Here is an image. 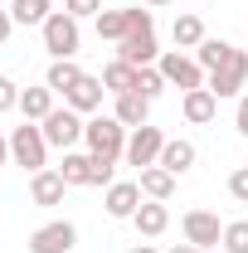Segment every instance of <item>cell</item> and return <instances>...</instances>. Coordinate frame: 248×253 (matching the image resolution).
Instances as JSON below:
<instances>
[{"instance_id":"cell-1","label":"cell","mask_w":248,"mask_h":253,"mask_svg":"<svg viewBox=\"0 0 248 253\" xmlns=\"http://www.w3.org/2000/svg\"><path fill=\"white\" fill-rule=\"evenodd\" d=\"M10 161L25 166L30 175L49 166V141H44V126H39V122H25V126L10 131Z\"/></svg>"},{"instance_id":"cell-2","label":"cell","mask_w":248,"mask_h":253,"mask_svg":"<svg viewBox=\"0 0 248 253\" xmlns=\"http://www.w3.org/2000/svg\"><path fill=\"white\" fill-rule=\"evenodd\" d=\"M83 20H73L68 10H54L44 25H39V34H44V49L54 54V59H73L78 54V44H83V30H78Z\"/></svg>"},{"instance_id":"cell-3","label":"cell","mask_w":248,"mask_h":253,"mask_svg":"<svg viewBox=\"0 0 248 253\" xmlns=\"http://www.w3.org/2000/svg\"><path fill=\"white\" fill-rule=\"evenodd\" d=\"M39 126H44V141H49V146L73 151V146L83 141V131H88V117H83V112H73V107L63 102V107H54V112H49Z\"/></svg>"},{"instance_id":"cell-4","label":"cell","mask_w":248,"mask_h":253,"mask_svg":"<svg viewBox=\"0 0 248 253\" xmlns=\"http://www.w3.org/2000/svg\"><path fill=\"white\" fill-rule=\"evenodd\" d=\"M126 136H131V131H126L117 117H102V112H93V117H88V131H83V141H88L93 156H117V161H122V151H126Z\"/></svg>"},{"instance_id":"cell-5","label":"cell","mask_w":248,"mask_h":253,"mask_svg":"<svg viewBox=\"0 0 248 253\" xmlns=\"http://www.w3.org/2000/svg\"><path fill=\"white\" fill-rule=\"evenodd\" d=\"M205 88L224 102V97H244V88H248V54L244 49H234L229 54V63H219L214 73L205 78Z\"/></svg>"},{"instance_id":"cell-6","label":"cell","mask_w":248,"mask_h":253,"mask_svg":"<svg viewBox=\"0 0 248 253\" xmlns=\"http://www.w3.org/2000/svg\"><path fill=\"white\" fill-rule=\"evenodd\" d=\"M156 68L165 73V83L170 88H180V93H190V88H205V68L195 63V54H180V49H165L161 59H156Z\"/></svg>"},{"instance_id":"cell-7","label":"cell","mask_w":248,"mask_h":253,"mask_svg":"<svg viewBox=\"0 0 248 253\" xmlns=\"http://www.w3.org/2000/svg\"><path fill=\"white\" fill-rule=\"evenodd\" d=\"M165 141H170V136H165V131H161V126H131V136H126V166H136V170H146V166H156V161H161V151H165Z\"/></svg>"},{"instance_id":"cell-8","label":"cell","mask_w":248,"mask_h":253,"mask_svg":"<svg viewBox=\"0 0 248 253\" xmlns=\"http://www.w3.org/2000/svg\"><path fill=\"white\" fill-rule=\"evenodd\" d=\"M78 249V224L73 219H49L30 234V253H73Z\"/></svg>"},{"instance_id":"cell-9","label":"cell","mask_w":248,"mask_h":253,"mask_svg":"<svg viewBox=\"0 0 248 253\" xmlns=\"http://www.w3.org/2000/svg\"><path fill=\"white\" fill-rule=\"evenodd\" d=\"M180 234H185V244H195V249H219V244H224V224H219V214H209V210H185Z\"/></svg>"},{"instance_id":"cell-10","label":"cell","mask_w":248,"mask_h":253,"mask_svg":"<svg viewBox=\"0 0 248 253\" xmlns=\"http://www.w3.org/2000/svg\"><path fill=\"white\" fill-rule=\"evenodd\" d=\"M117 59H122V63H131V68H151V63L161 59L156 30H136V34H126L122 44H117Z\"/></svg>"},{"instance_id":"cell-11","label":"cell","mask_w":248,"mask_h":253,"mask_svg":"<svg viewBox=\"0 0 248 253\" xmlns=\"http://www.w3.org/2000/svg\"><path fill=\"white\" fill-rule=\"evenodd\" d=\"M141 200H146V195H141L136 180H112L107 195H102V210H107L112 219H131V214L141 210Z\"/></svg>"},{"instance_id":"cell-12","label":"cell","mask_w":248,"mask_h":253,"mask_svg":"<svg viewBox=\"0 0 248 253\" xmlns=\"http://www.w3.org/2000/svg\"><path fill=\"white\" fill-rule=\"evenodd\" d=\"M102 97H107V88H102V78H93V73H83L68 93H63V102L73 107V112H83V117H93V112H102Z\"/></svg>"},{"instance_id":"cell-13","label":"cell","mask_w":248,"mask_h":253,"mask_svg":"<svg viewBox=\"0 0 248 253\" xmlns=\"http://www.w3.org/2000/svg\"><path fill=\"white\" fill-rule=\"evenodd\" d=\"M63 195H68V180H63L59 170H34L30 175V200L39 205V210H54V205H63Z\"/></svg>"},{"instance_id":"cell-14","label":"cell","mask_w":248,"mask_h":253,"mask_svg":"<svg viewBox=\"0 0 248 253\" xmlns=\"http://www.w3.org/2000/svg\"><path fill=\"white\" fill-rule=\"evenodd\" d=\"M59 175L68 180V190H78V185H97V166H93V151H63V166H59Z\"/></svg>"},{"instance_id":"cell-15","label":"cell","mask_w":248,"mask_h":253,"mask_svg":"<svg viewBox=\"0 0 248 253\" xmlns=\"http://www.w3.org/2000/svg\"><path fill=\"white\" fill-rule=\"evenodd\" d=\"M195 161H200V151H195V141H185V136H170L156 166H165V170H170V175L180 180V175H190V170H195Z\"/></svg>"},{"instance_id":"cell-16","label":"cell","mask_w":248,"mask_h":253,"mask_svg":"<svg viewBox=\"0 0 248 253\" xmlns=\"http://www.w3.org/2000/svg\"><path fill=\"white\" fill-rule=\"evenodd\" d=\"M131 224H136L141 239H161V234L170 229V210H165V200H141V210L131 214Z\"/></svg>"},{"instance_id":"cell-17","label":"cell","mask_w":248,"mask_h":253,"mask_svg":"<svg viewBox=\"0 0 248 253\" xmlns=\"http://www.w3.org/2000/svg\"><path fill=\"white\" fill-rule=\"evenodd\" d=\"M180 112H185V122L205 126V122H214V112H219V97L209 93V88H190V93H180Z\"/></svg>"},{"instance_id":"cell-18","label":"cell","mask_w":248,"mask_h":253,"mask_svg":"<svg viewBox=\"0 0 248 253\" xmlns=\"http://www.w3.org/2000/svg\"><path fill=\"white\" fill-rule=\"evenodd\" d=\"M54 88L49 83H39V88H20V112H25V122H44L49 112H54Z\"/></svg>"},{"instance_id":"cell-19","label":"cell","mask_w":248,"mask_h":253,"mask_svg":"<svg viewBox=\"0 0 248 253\" xmlns=\"http://www.w3.org/2000/svg\"><path fill=\"white\" fill-rule=\"evenodd\" d=\"M112 117H117L126 131H131V126H146L151 122V102H146L141 93H122L117 102H112Z\"/></svg>"},{"instance_id":"cell-20","label":"cell","mask_w":248,"mask_h":253,"mask_svg":"<svg viewBox=\"0 0 248 253\" xmlns=\"http://www.w3.org/2000/svg\"><path fill=\"white\" fill-rule=\"evenodd\" d=\"M136 185H141L146 200H170L175 195V175L165 166H146V170H136Z\"/></svg>"},{"instance_id":"cell-21","label":"cell","mask_w":248,"mask_h":253,"mask_svg":"<svg viewBox=\"0 0 248 253\" xmlns=\"http://www.w3.org/2000/svg\"><path fill=\"white\" fill-rule=\"evenodd\" d=\"M170 39H175V44H180V49H200V44H205V20H200V15H175V25H170Z\"/></svg>"},{"instance_id":"cell-22","label":"cell","mask_w":248,"mask_h":253,"mask_svg":"<svg viewBox=\"0 0 248 253\" xmlns=\"http://www.w3.org/2000/svg\"><path fill=\"white\" fill-rule=\"evenodd\" d=\"M49 15H54V0H10V20L25 25V30L30 25H44Z\"/></svg>"},{"instance_id":"cell-23","label":"cell","mask_w":248,"mask_h":253,"mask_svg":"<svg viewBox=\"0 0 248 253\" xmlns=\"http://www.w3.org/2000/svg\"><path fill=\"white\" fill-rule=\"evenodd\" d=\"M102 88H107L112 97L131 93V88H136V68H131V63H122V59H112L107 68H102Z\"/></svg>"},{"instance_id":"cell-24","label":"cell","mask_w":248,"mask_h":253,"mask_svg":"<svg viewBox=\"0 0 248 253\" xmlns=\"http://www.w3.org/2000/svg\"><path fill=\"white\" fill-rule=\"evenodd\" d=\"M229 54H234V44H229V39H209V34H205V44L195 49V63H200L205 73H214L219 63H229Z\"/></svg>"},{"instance_id":"cell-25","label":"cell","mask_w":248,"mask_h":253,"mask_svg":"<svg viewBox=\"0 0 248 253\" xmlns=\"http://www.w3.org/2000/svg\"><path fill=\"white\" fill-rule=\"evenodd\" d=\"M78 78H83V68H78L73 59H54V63H49V73H44V83H49L54 93H68Z\"/></svg>"},{"instance_id":"cell-26","label":"cell","mask_w":248,"mask_h":253,"mask_svg":"<svg viewBox=\"0 0 248 253\" xmlns=\"http://www.w3.org/2000/svg\"><path fill=\"white\" fill-rule=\"evenodd\" d=\"M165 88H170V83H165V73H161L156 63H151V68H136V88H131V93H141L146 102H156Z\"/></svg>"},{"instance_id":"cell-27","label":"cell","mask_w":248,"mask_h":253,"mask_svg":"<svg viewBox=\"0 0 248 253\" xmlns=\"http://www.w3.org/2000/svg\"><path fill=\"white\" fill-rule=\"evenodd\" d=\"M97 39L122 44L126 39V10H102V15H97Z\"/></svg>"},{"instance_id":"cell-28","label":"cell","mask_w":248,"mask_h":253,"mask_svg":"<svg viewBox=\"0 0 248 253\" xmlns=\"http://www.w3.org/2000/svg\"><path fill=\"white\" fill-rule=\"evenodd\" d=\"M224 253H248V219H234L224 224V244H219Z\"/></svg>"},{"instance_id":"cell-29","label":"cell","mask_w":248,"mask_h":253,"mask_svg":"<svg viewBox=\"0 0 248 253\" xmlns=\"http://www.w3.org/2000/svg\"><path fill=\"white\" fill-rule=\"evenodd\" d=\"M63 10H68L73 20H97L107 5H102V0H63Z\"/></svg>"},{"instance_id":"cell-30","label":"cell","mask_w":248,"mask_h":253,"mask_svg":"<svg viewBox=\"0 0 248 253\" xmlns=\"http://www.w3.org/2000/svg\"><path fill=\"white\" fill-rule=\"evenodd\" d=\"M15 107H20V88H15V78L0 73V112H15Z\"/></svg>"},{"instance_id":"cell-31","label":"cell","mask_w":248,"mask_h":253,"mask_svg":"<svg viewBox=\"0 0 248 253\" xmlns=\"http://www.w3.org/2000/svg\"><path fill=\"white\" fill-rule=\"evenodd\" d=\"M229 195H234L239 205H248V166H239V170L229 175Z\"/></svg>"},{"instance_id":"cell-32","label":"cell","mask_w":248,"mask_h":253,"mask_svg":"<svg viewBox=\"0 0 248 253\" xmlns=\"http://www.w3.org/2000/svg\"><path fill=\"white\" fill-rule=\"evenodd\" d=\"M234 122H239V136L248 141V93L239 97V107H234Z\"/></svg>"},{"instance_id":"cell-33","label":"cell","mask_w":248,"mask_h":253,"mask_svg":"<svg viewBox=\"0 0 248 253\" xmlns=\"http://www.w3.org/2000/svg\"><path fill=\"white\" fill-rule=\"evenodd\" d=\"M10 30H15V20H10V10H0V44L10 39Z\"/></svg>"},{"instance_id":"cell-34","label":"cell","mask_w":248,"mask_h":253,"mask_svg":"<svg viewBox=\"0 0 248 253\" xmlns=\"http://www.w3.org/2000/svg\"><path fill=\"white\" fill-rule=\"evenodd\" d=\"M165 253H205V249H195V244H175V249H165Z\"/></svg>"},{"instance_id":"cell-35","label":"cell","mask_w":248,"mask_h":253,"mask_svg":"<svg viewBox=\"0 0 248 253\" xmlns=\"http://www.w3.org/2000/svg\"><path fill=\"white\" fill-rule=\"evenodd\" d=\"M10 161V136H0V166Z\"/></svg>"},{"instance_id":"cell-36","label":"cell","mask_w":248,"mask_h":253,"mask_svg":"<svg viewBox=\"0 0 248 253\" xmlns=\"http://www.w3.org/2000/svg\"><path fill=\"white\" fill-rule=\"evenodd\" d=\"M131 253H161V249H156V244H136Z\"/></svg>"},{"instance_id":"cell-37","label":"cell","mask_w":248,"mask_h":253,"mask_svg":"<svg viewBox=\"0 0 248 253\" xmlns=\"http://www.w3.org/2000/svg\"><path fill=\"white\" fill-rule=\"evenodd\" d=\"M141 5H151V10H156V5H170V0H141Z\"/></svg>"}]
</instances>
